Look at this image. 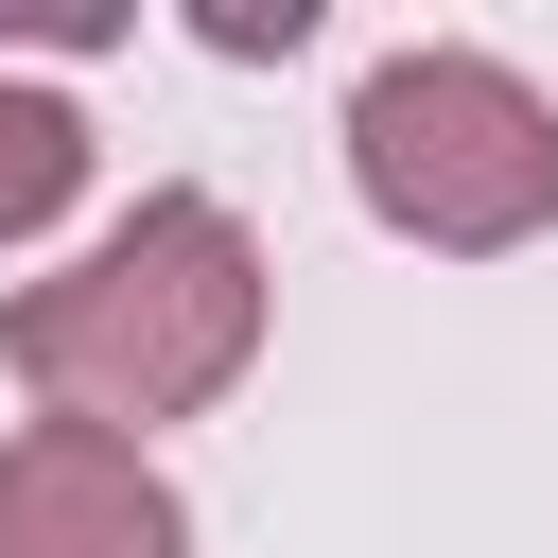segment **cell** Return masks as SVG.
I'll use <instances>...</instances> for the list:
<instances>
[{
	"label": "cell",
	"instance_id": "6da1fadb",
	"mask_svg": "<svg viewBox=\"0 0 558 558\" xmlns=\"http://www.w3.org/2000/svg\"><path fill=\"white\" fill-rule=\"evenodd\" d=\"M262 227L227 192H140L105 244H70L52 279L0 296V366L35 384V418H87V436H157V418H209L244 366H262Z\"/></svg>",
	"mask_w": 558,
	"mask_h": 558
},
{
	"label": "cell",
	"instance_id": "7a4b0ae2",
	"mask_svg": "<svg viewBox=\"0 0 558 558\" xmlns=\"http://www.w3.org/2000/svg\"><path fill=\"white\" fill-rule=\"evenodd\" d=\"M349 192H366V227H401L436 262H506L558 227V105L471 35H401L349 87Z\"/></svg>",
	"mask_w": 558,
	"mask_h": 558
},
{
	"label": "cell",
	"instance_id": "3957f363",
	"mask_svg": "<svg viewBox=\"0 0 558 558\" xmlns=\"http://www.w3.org/2000/svg\"><path fill=\"white\" fill-rule=\"evenodd\" d=\"M0 558H192V506L140 436L17 418L0 436Z\"/></svg>",
	"mask_w": 558,
	"mask_h": 558
},
{
	"label": "cell",
	"instance_id": "277c9868",
	"mask_svg": "<svg viewBox=\"0 0 558 558\" xmlns=\"http://www.w3.org/2000/svg\"><path fill=\"white\" fill-rule=\"evenodd\" d=\"M87 157H105V140H87V105H70V87H17V70H0V262H17L35 227H70Z\"/></svg>",
	"mask_w": 558,
	"mask_h": 558
}]
</instances>
